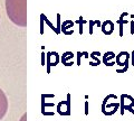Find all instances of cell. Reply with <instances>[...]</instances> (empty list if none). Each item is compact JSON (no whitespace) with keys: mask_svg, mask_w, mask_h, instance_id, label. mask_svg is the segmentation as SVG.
Listing matches in <instances>:
<instances>
[{"mask_svg":"<svg viewBox=\"0 0 134 121\" xmlns=\"http://www.w3.org/2000/svg\"><path fill=\"white\" fill-rule=\"evenodd\" d=\"M6 10L15 25L27 26V0H6Z\"/></svg>","mask_w":134,"mask_h":121,"instance_id":"cell-1","label":"cell"},{"mask_svg":"<svg viewBox=\"0 0 134 121\" xmlns=\"http://www.w3.org/2000/svg\"><path fill=\"white\" fill-rule=\"evenodd\" d=\"M134 107V98L129 94H122L120 96V112L121 116H124V111Z\"/></svg>","mask_w":134,"mask_h":121,"instance_id":"cell-2","label":"cell"},{"mask_svg":"<svg viewBox=\"0 0 134 121\" xmlns=\"http://www.w3.org/2000/svg\"><path fill=\"white\" fill-rule=\"evenodd\" d=\"M70 94H67L66 101H60L57 104V112L60 116H70L71 113V105H70Z\"/></svg>","mask_w":134,"mask_h":121,"instance_id":"cell-3","label":"cell"},{"mask_svg":"<svg viewBox=\"0 0 134 121\" xmlns=\"http://www.w3.org/2000/svg\"><path fill=\"white\" fill-rule=\"evenodd\" d=\"M120 110V102H104L102 103V112L103 114L109 117L116 113V111Z\"/></svg>","mask_w":134,"mask_h":121,"instance_id":"cell-4","label":"cell"},{"mask_svg":"<svg viewBox=\"0 0 134 121\" xmlns=\"http://www.w3.org/2000/svg\"><path fill=\"white\" fill-rule=\"evenodd\" d=\"M60 57L57 52H48L46 54V66H47V73H50V67L56 66L59 63Z\"/></svg>","mask_w":134,"mask_h":121,"instance_id":"cell-5","label":"cell"},{"mask_svg":"<svg viewBox=\"0 0 134 121\" xmlns=\"http://www.w3.org/2000/svg\"><path fill=\"white\" fill-rule=\"evenodd\" d=\"M130 57H131V54L126 51H122L115 56L116 60H115V64L118 65L121 67H124L127 66L129 67L130 65Z\"/></svg>","mask_w":134,"mask_h":121,"instance_id":"cell-6","label":"cell"},{"mask_svg":"<svg viewBox=\"0 0 134 121\" xmlns=\"http://www.w3.org/2000/svg\"><path fill=\"white\" fill-rule=\"evenodd\" d=\"M8 99H7V95L4 94V92L0 89V121L4 118V116L7 114V111H8Z\"/></svg>","mask_w":134,"mask_h":121,"instance_id":"cell-7","label":"cell"},{"mask_svg":"<svg viewBox=\"0 0 134 121\" xmlns=\"http://www.w3.org/2000/svg\"><path fill=\"white\" fill-rule=\"evenodd\" d=\"M100 28H102V33L104 35H112L114 31V22L112 20H105V21L102 22L100 25Z\"/></svg>","mask_w":134,"mask_h":121,"instance_id":"cell-8","label":"cell"},{"mask_svg":"<svg viewBox=\"0 0 134 121\" xmlns=\"http://www.w3.org/2000/svg\"><path fill=\"white\" fill-rule=\"evenodd\" d=\"M116 56V54L114 53V52H106V53L103 55V58H102V62L104 65H106V66H114L115 64V62L112 60H114Z\"/></svg>","mask_w":134,"mask_h":121,"instance_id":"cell-9","label":"cell"},{"mask_svg":"<svg viewBox=\"0 0 134 121\" xmlns=\"http://www.w3.org/2000/svg\"><path fill=\"white\" fill-rule=\"evenodd\" d=\"M73 26L74 22L71 20H65L60 25V31H63V34H65V35H73L74 34Z\"/></svg>","mask_w":134,"mask_h":121,"instance_id":"cell-10","label":"cell"},{"mask_svg":"<svg viewBox=\"0 0 134 121\" xmlns=\"http://www.w3.org/2000/svg\"><path fill=\"white\" fill-rule=\"evenodd\" d=\"M73 58L74 54L71 52H65L62 56V63L65 66H71L73 65Z\"/></svg>","mask_w":134,"mask_h":121,"instance_id":"cell-11","label":"cell"},{"mask_svg":"<svg viewBox=\"0 0 134 121\" xmlns=\"http://www.w3.org/2000/svg\"><path fill=\"white\" fill-rule=\"evenodd\" d=\"M126 16H129V12L124 11V12L120 16V19L116 20V22L120 25V37H123V36H124V25H126L127 22H129L127 20H124V17H126Z\"/></svg>","mask_w":134,"mask_h":121,"instance_id":"cell-12","label":"cell"},{"mask_svg":"<svg viewBox=\"0 0 134 121\" xmlns=\"http://www.w3.org/2000/svg\"><path fill=\"white\" fill-rule=\"evenodd\" d=\"M98 56H100V52H93V53H91V55H89V57L93 58V62L89 63V65L91 66H98V65L102 63V60H100V57Z\"/></svg>","mask_w":134,"mask_h":121,"instance_id":"cell-13","label":"cell"},{"mask_svg":"<svg viewBox=\"0 0 134 121\" xmlns=\"http://www.w3.org/2000/svg\"><path fill=\"white\" fill-rule=\"evenodd\" d=\"M89 25V35H92L93 34V27L95 26V25H97L98 27H100V25H102V22H100V20H89V21H87Z\"/></svg>","mask_w":134,"mask_h":121,"instance_id":"cell-14","label":"cell"},{"mask_svg":"<svg viewBox=\"0 0 134 121\" xmlns=\"http://www.w3.org/2000/svg\"><path fill=\"white\" fill-rule=\"evenodd\" d=\"M42 18H44V21H45V22H46V24H47V25H48V26H49V27H50V28H51V29H53V30H54V31H55V33H56V34H59V33H60V31H59V30H58V29H57V28H56V27H55V26H54V25H53V24H51V22H50V21H49V20H48V19H47V17H46V16H45V15H44V13H42Z\"/></svg>","mask_w":134,"mask_h":121,"instance_id":"cell-15","label":"cell"},{"mask_svg":"<svg viewBox=\"0 0 134 121\" xmlns=\"http://www.w3.org/2000/svg\"><path fill=\"white\" fill-rule=\"evenodd\" d=\"M82 56L88 58L89 54L87 52H77V65H79V66H80V58H82Z\"/></svg>","mask_w":134,"mask_h":121,"instance_id":"cell-16","label":"cell"},{"mask_svg":"<svg viewBox=\"0 0 134 121\" xmlns=\"http://www.w3.org/2000/svg\"><path fill=\"white\" fill-rule=\"evenodd\" d=\"M76 22H77V24H79V34L82 35V34H83V25L86 24L87 20H84V19H83V17H79V19H78Z\"/></svg>","mask_w":134,"mask_h":121,"instance_id":"cell-17","label":"cell"},{"mask_svg":"<svg viewBox=\"0 0 134 121\" xmlns=\"http://www.w3.org/2000/svg\"><path fill=\"white\" fill-rule=\"evenodd\" d=\"M44 18H42V13L40 15V35L44 34Z\"/></svg>","mask_w":134,"mask_h":121,"instance_id":"cell-18","label":"cell"},{"mask_svg":"<svg viewBox=\"0 0 134 121\" xmlns=\"http://www.w3.org/2000/svg\"><path fill=\"white\" fill-rule=\"evenodd\" d=\"M89 113V104H88V101L85 102V116H88Z\"/></svg>","mask_w":134,"mask_h":121,"instance_id":"cell-19","label":"cell"},{"mask_svg":"<svg viewBox=\"0 0 134 121\" xmlns=\"http://www.w3.org/2000/svg\"><path fill=\"white\" fill-rule=\"evenodd\" d=\"M130 26H131V30H130V34L133 36V35H134V20H131V21H130Z\"/></svg>","mask_w":134,"mask_h":121,"instance_id":"cell-20","label":"cell"},{"mask_svg":"<svg viewBox=\"0 0 134 121\" xmlns=\"http://www.w3.org/2000/svg\"><path fill=\"white\" fill-rule=\"evenodd\" d=\"M130 60H131V65H133L134 66V51L131 53V57H130Z\"/></svg>","mask_w":134,"mask_h":121,"instance_id":"cell-21","label":"cell"},{"mask_svg":"<svg viewBox=\"0 0 134 121\" xmlns=\"http://www.w3.org/2000/svg\"><path fill=\"white\" fill-rule=\"evenodd\" d=\"M41 65H44L45 66V53L41 54Z\"/></svg>","mask_w":134,"mask_h":121,"instance_id":"cell-22","label":"cell"},{"mask_svg":"<svg viewBox=\"0 0 134 121\" xmlns=\"http://www.w3.org/2000/svg\"><path fill=\"white\" fill-rule=\"evenodd\" d=\"M20 121H27V113H25L24 116L21 117V119H20Z\"/></svg>","mask_w":134,"mask_h":121,"instance_id":"cell-23","label":"cell"},{"mask_svg":"<svg viewBox=\"0 0 134 121\" xmlns=\"http://www.w3.org/2000/svg\"><path fill=\"white\" fill-rule=\"evenodd\" d=\"M0 17H1V16H0Z\"/></svg>","mask_w":134,"mask_h":121,"instance_id":"cell-24","label":"cell"}]
</instances>
